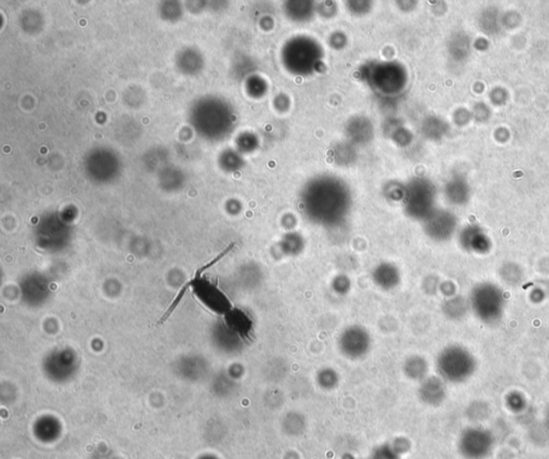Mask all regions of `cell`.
I'll list each match as a JSON object with an SVG mask.
<instances>
[{
  "instance_id": "1",
  "label": "cell",
  "mask_w": 549,
  "mask_h": 459,
  "mask_svg": "<svg viewBox=\"0 0 549 459\" xmlns=\"http://www.w3.org/2000/svg\"><path fill=\"white\" fill-rule=\"evenodd\" d=\"M438 375L447 383L467 382L477 371V361L470 350L461 345L445 347L435 361Z\"/></svg>"
},
{
  "instance_id": "3",
  "label": "cell",
  "mask_w": 549,
  "mask_h": 459,
  "mask_svg": "<svg viewBox=\"0 0 549 459\" xmlns=\"http://www.w3.org/2000/svg\"><path fill=\"white\" fill-rule=\"evenodd\" d=\"M495 441V436L489 429L468 427L459 436V453L465 459H486L493 452Z\"/></svg>"
},
{
  "instance_id": "11",
  "label": "cell",
  "mask_w": 549,
  "mask_h": 459,
  "mask_svg": "<svg viewBox=\"0 0 549 459\" xmlns=\"http://www.w3.org/2000/svg\"><path fill=\"white\" fill-rule=\"evenodd\" d=\"M431 201H433L431 190L425 187L421 190H415V192L412 194V200H410L409 208H412L417 216L426 215L429 212Z\"/></svg>"
},
{
  "instance_id": "20",
  "label": "cell",
  "mask_w": 549,
  "mask_h": 459,
  "mask_svg": "<svg viewBox=\"0 0 549 459\" xmlns=\"http://www.w3.org/2000/svg\"><path fill=\"white\" fill-rule=\"evenodd\" d=\"M370 459H401V454L393 448V445L387 443L378 446Z\"/></svg>"
},
{
  "instance_id": "15",
  "label": "cell",
  "mask_w": 549,
  "mask_h": 459,
  "mask_svg": "<svg viewBox=\"0 0 549 459\" xmlns=\"http://www.w3.org/2000/svg\"><path fill=\"white\" fill-rule=\"evenodd\" d=\"M490 406L483 400H475L469 405L467 408V417L474 423L483 422L488 419L490 415Z\"/></svg>"
},
{
  "instance_id": "12",
  "label": "cell",
  "mask_w": 549,
  "mask_h": 459,
  "mask_svg": "<svg viewBox=\"0 0 549 459\" xmlns=\"http://www.w3.org/2000/svg\"><path fill=\"white\" fill-rule=\"evenodd\" d=\"M505 407L513 414L523 417L529 410V401L526 395L519 391H511L505 395Z\"/></svg>"
},
{
  "instance_id": "13",
  "label": "cell",
  "mask_w": 549,
  "mask_h": 459,
  "mask_svg": "<svg viewBox=\"0 0 549 459\" xmlns=\"http://www.w3.org/2000/svg\"><path fill=\"white\" fill-rule=\"evenodd\" d=\"M306 419L297 412H290L284 417L282 428L288 436H302L306 430Z\"/></svg>"
},
{
  "instance_id": "18",
  "label": "cell",
  "mask_w": 549,
  "mask_h": 459,
  "mask_svg": "<svg viewBox=\"0 0 549 459\" xmlns=\"http://www.w3.org/2000/svg\"><path fill=\"white\" fill-rule=\"evenodd\" d=\"M529 438L533 444L544 445L549 441V430L545 424L532 426L529 430Z\"/></svg>"
},
{
  "instance_id": "7",
  "label": "cell",
  "mask_w": 549,
  "mask_h": 459,
  "mask_svg": "<svg viewBox=\"0 0 549 459\" xmlns=\"http://www.w3.org/2000/svg\"><path fill=\"white\" fill-rule=\"evenodd\" d=\"M456 222L451 215L440 212L429 220L428 233L433 240H445L451 238L454 232Z\"/></svg>"
},
{
  "instance_id": "17",
  "label": "cell",
  "mask_w": 549,
  "mask_h": 459,
  "mask_svg": "<svg viewBox=\"0 0 549 459\" xmlns=\"http://www.w3.org/2000/svg\"><path fill=\"white\" fill-rule=\"evenodd\" d=\"M351 287V279L345 274H339V275L335 276L331 282L332 291L338 296H345L349 294Z\"/></svg>"
},
{
  "instance_id": "2",
  "label": "cell",
  "mask_w": 549,
  "mask_h": 459,
  "mask_svg": "<svg viewBox=\"0 0 549 459\" xmlns=\"http://www.w3.org/2000/svg\"><path fill=\"white\" fill-rule=\"evenodd\" d=\"M470 310L479 321L495 325L501 321L507 307L504 291L493 282H481L471 290Z\"/></svg>"
},
{
  "instance_id": "25",
  "label": "cell",
  "mask_w": 549,
  "mask_h": 459,
  "mask_svg": "<svg viewBox=\"0 0 549 459\" xmlns=\"http://www.w3.org/2000/svg\"><path fill=\"white\" fill-rule=\"evenodd\" d=\"M531 302L535 304L542 303L545 299V292L542 288L536 287L530 292Z\"/></svg>"
},
{
  "instance_id": "6",
  "label": "cell",
  "mask_w": 549,
  "mask_h": 459,
  "mask_svg": "<svg viewBox=\"0 0 549 459\" xmlns=\"http://www.w3.org/2000/svg\"><path fill=\"white\" fill-rule=\"evenodd\" d=\"M371 280L382 291H392L401 283V270L391 262H382L371 272Z\"/></svg>"
},
{
  "instance_id": "23",
  "label": "cell",
  "mask_w": 549,
  "mask_h": 459,
  "mask_svg": "<svg viewBox=\"0 0 549 459\" xmlns=\"http://www.w3.org/2000/svg\"><path fill=\"white\" fill-rule=\"evenodd\" d=\"M439 292H441V293L445 296V299H447V297H451V296L456 295L457 288L456 286H455L454 282H441L440 290H439Z\"/></svg>"
},
{
  "instance_id": "26",
  "label": "cell",
  "mask_w": 549,
  "mask_h": 459,
  "mask_svg": "<svg viewBox=\"0 0 549 459\" xmlns=\"http://www.w3.org/2000/svg\"><path fill=\"white\" fill-rule=\"evenodd\" d=\"M544 424L549 430V406L547 407L546 411H545Z\"/></svg>"
},
{
  "instance_id": "22",
  "label": "cell",
  "mask_w": 549,
  "mask_h": 459,
  "mask_svg": "<svg viewBox=\"0 0 549 459\" xmlns=\"http://www.w3.org/2000/svg\"><path fill=\"white\" fill-rule=\"evenodd\" d=\"M441 282L439 281L435 276H429L425 281H424L423 287L424 291L427 294H435L440 290Z\"/></svg>"
},
{
  "instance_id": "8",
  "label": "cell",
  "mask_w": 549,
  "mask_h": 459,
  "mask_svg": "<svg viewBox=\"0 0 549 459\" xmlns=\"http://www.w3.org/2000/svg\"><path fill=\"white\" fill-rule=\"evenodd\" d=\"M461 244L465 251L472 254H485L490 251V240L477 228H469L463 232Z\"/></svg>"
},
{
  "instance_id": "14",
  "label": "cell",
  "mask_w": 549,
  "mask_h": 459,
  "mask_svg": "<svg viewBox=\"0 0 549 459\" xmlns=\"http://www.w3.org/2000/svg\"><path fill=\"white\" fill-rule=\"evenodd\" d=\"M500 278L510 287H517L524 281L525 273L521 266L516 263H504L500 267Z\"/></svg>"
},
{
  "instance_id": "24",
  "label": "cell",
  "mask_w": 549,
  "mask_h": 459,
  "mask_svg": "<svg viewBox=\"0 0 549 459\" xmlns=\"http://www.w3.org/2000/svg\"><path fill=\"white\" fill-rule=\"evenodd\" d=\"M391 444L393 445V448L401 455L403 454V453L407 452L410 448L409 441L403 438H397L393 443H391Z\"/></svg>"
},
{
  "instance_id": "16",
  "label": "cell",
  "mask_w": 549,
  "mask_h": 459,
  "mask_svg": "<svg viewBox=\"0 0 549 459\" xmlns=\"http://www.w3.org/2000/svg\"><path fill=\"white\" fill-rule=\"evenodd\" d=\"M340 378L337 371H334L333 368L326 367V368L320 369L317 375V382L321 389L325 391H332L336 389L339 384Z\"/></svg>"
},
{
  "instance_id": "19",
  "label": "cell",
  "mask_w": 549,
  "mask_h": 459,
  "mask_svg": "<svg viewBox=\"0 0 549 459\" xmlns=\"http://www.w3.org/2000/svg\"><path fill=\"white\" fill-rule=\"evenodd\" d=\"M304 244L297 238H286L281 245V251L284 256H296L303 251Z\"/></svg>"
},
{
  "instance_id": "21",
  "label": "cell",
  "mask_w": 549,
  "mask_h": 459,
  "mask_svg": "<svg viewBox=\"0 0 549 459\" xmlns=\"http://www.w3.org/2000/svg\"><path fill=\"white\" fill-rule=\"evenodd\" d=\"M467 188L463 184L451 185L449 189V196L454 203H463L467 200Z\"/></svg>"
},
{
  "instance_id": "4",
  "label": "cell",
  "mask_w": 549,
  "mask_h": 459,
  "mask_svg": "<svg viewBox=\"0 0 549 459\" xmlns=\"http://www.w3.org/2000/svg\"><path fill=\"white\" fill-rule=\"evenodd\" d=\"M371 337L369 332L362 325H350L340 334L338 348L347 359L356 361L364 359L371 349Z\"/></svg>"
},
{
  "instance_id": "9",
  "label": "cell",
  "mask_w": 549,
  "mask_h": 459,
  "mask_svg": "<svg viewBox=\"0 0 549 459\" xmlns=\"http://www.w3.org/2000/svg\"><path fill=\"white\" fill-rule=\"evenodd\" d=\"M441 309H442L443 315L447 319L451 321H461V320L465 319V316L468 315L470 304H469V299L456 294V295L445 299L441 306Z\"/></svg>"
},
{
  "instance_id": "10",
  "label": "cell",
  "mask_w": 549,
  "mask_h": 459,
  "mask_svg": "<svg viewBox=\"0 0 549 459\" xmlns=\"http://www.w3.org/2000/svg\"><path fill=\"white\" fill-rule=\"evenodd\" d=\"M429 366L426 359L419 355H412L403 364V373L410 380L422 382L428 377Z\"/></svg>"
},
{
  "instance_id": "5",
  "label": "cell",
  "mask_w": 549,
  "mask_h": 459,
  "mask_svg": "<svg viewBox=\"0 0 549 459\" xmlns=\"http://www.w3.org/2000/svg\"><path fill=\"white\" fill-rule=\"evenodd\" d=\"M417 394L419 400L427 406H441L447 396V382L439 375L427 377L419 382Z\"/></svg>"
}]
</instances>
